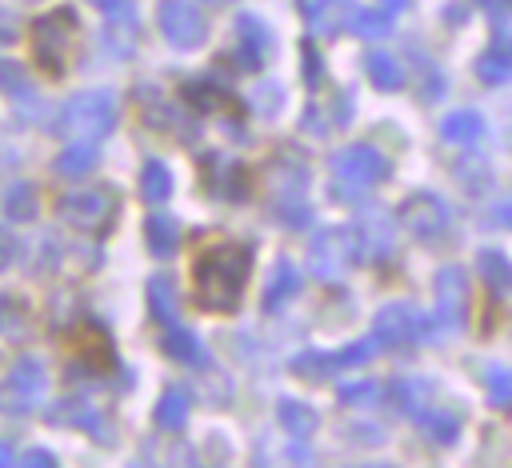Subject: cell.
Masks as SVG:
<instances>
[{
  "label": "cell",
  "instance_id": "6da1fadb",
  "mask_svg": "<svg viewBox=\"0 0 512 468\" xmlns=\"http://www.w3.org/2000/svg\"><path fill=\"white\" fill-rule=\"evenodd\" d=\"M252 248L240 240H212L192 260V300L204 312H232L244 296Z\"/></svg>",
  "mask_w": 512,
  "mask_h": 468
},
{
  "label": "cell",
  "instance_id": "7a4b0ae2",
  "mask_svg": "<svg viewBox=\"0 0 512 468\" xmlns=\"http://www.w3.org/2000/svg\"><path fill=\"white\" fill-rule=\"evenodd\" d=\"M76 40H80V24H76V12H72V8L44 12V16H36L32 28H28L32 60H36V68H40L48 80H64V76H68L72 56H76Z\"/></svg>",
  "mask_w": 512,
  "mask_h": 468
},
{
  "label": "cell",
  "instance_id": "3957f363",
  "mask_svg": "<svg viewBox=\"0 0 512 468\" xmlns=\"http://www.w3.org/2000/svg\"><path fill=\"white\" fill-rule=\"evenodd\" d=\"M380 176H384V156L372 144H352L332 156V192L336 196H360Z\"/></svg>",
  "mask_w": 512,
  "mask_h": 468
},
{
  "label": "cell",
  "instance_id": "277c9868",
  "mask_svg": "<svg viewBox=\"0 0 512 468\" xmlns=\"http://www.w3.org/2000/svg\"><path fill=\"white\" fill-rule=\"evenodd\" d=\"M464 304H468V280L460 268H444L436 276V304L432 316H424V340H444L464 324Z\"/></svg>",
  "mask_w": 512,
  "mask_h": 468
},
{
  "label": "cell",
  "instance_id": "5b68a950",
  "mask_svg": "<svg viewBox=\"0 0 512 468\" xmlns=\"http://www.w3.org/2000/svg\"><path fill=\"white\" fill-rule=\"evenodd\" d=\"M116 124V104L108 92H80L64 104V132L72 140H100Z\"/></svg>",
  "mask_w": 512,
  "mask_h": 468
},
{
  "label": "cell",
  "instance_id": "8992f818",
  "mask_svg": "<svg viewBox=\"0 0 512 468\" xmlns=\"http://www.w3.org/2000/svg\"><path fill=\"white\" fill-rule=\"evenodd\" d=\"M356 256H360L356 232L352 228H340V232L332 228V232H320L308 244V272H316L320 280H340Z\"/></svg>",
  "mask_w": 512,
  "mask_h": 468
},
{
  "label": "cell",
  "instance_id": "52a82bcc",
  "mask_svg": "<svg viewBox=\"0 0 512 468\" xmlns=\"http://www.w3.org/2000/svg\"><path fill=\"white\" fill-rule=\"evenodd\" d=\"M48 388V372L36 360H20L4 380H0V412L8 416H24L44 400Z\"/></svg>",
  "mask_w": 512,
  "mask_h": 468
},
{
  "label": "cell",
  "instance_id": "ba28073f",
  "mask_svg": "<svg viewBox=\"0 0 512 468\" xmlns=\"http://www.w3.org/2000/svg\"><path fill=\"white\" fill-rule=\"evenodd\" d=\"M112 212H116V200H112V192H104V188H80V192H72V196L60 200V216H64L72 228L92 232V236H100V232L112 224Z\"/></svg>",
  "mask_w": 512,
  "mask_h": 468
},
{
  "label": "cell",
  "instance_id": "9c48e42d",
  "mask_svg": "<svg viewBox=\"0 0 512 468\" xmlns=\"http://www.w3.org/2000/svg\"><path fill=\"white\" fill-rule=\"evenodd\" d=\"M160 28H164V36L176 48H200L204 44V32H208L200 8L188 4V0H164L160 4Z\"/></svg>",
  "mask_w": 512,
  "mask_h": 468
},
{
  "label": "cell",
  "instance_id": "30bf717a",
  "mask_svg": "<svg viewBox=\"0 0 512 468\" xmlns=\"http://www.w3.org/2000/svg\"><path fill=\"white\" fill-rule=\"evenodd\" d=\"M68 352H72V356L84 364V372H92V376H104V372L116 368V352H112L108 336H104L96 324H80V328L72 332V340H68Z\"/></svg>",
  "mask_w": 512,
  "mask_h": 468
},
{
  "label": "cell",
  "instance_id": "8fae6325",
  "mask_svg": "<svg viewBox=\"0 0 512 468\" xmlns=\"http://www.w3.org/2000/svg\"><path fill=\"white\" fill-rule=\"evenodd\" d=\"M376 348H380V340L372 336V340H360V344H352V348H344V352H308V356H296L292 368H296L300 376H332V372H340L344 364L368 360Z\"/></svg>",
  "mask_w": 512,
  "mask_h": 468
},
{
  "label": "cell",
  "instance_id": "7c38bea8",
  "mask_svg": "<svg viewBox=\"0 0 512 468\" xmlns=\"http://www.w3.org/2000/svg\"><path fill=\"white\" fill-rule=\"evenodd\" d=\"M424 332V316L408 304H388L380 316H376V340L380 344H400V340H416Z\"/></svg>",
  "mask_w": 512,
  "mask_h": 468
},
{
  "label": "cell",
  "instance_id": "4fadbf2b",
  "mask_svg": "<svg viewBox=\"0 0 512 468\" xmlns=\"http://www.w3.org/2000/svg\"><path fill=\"white\" fill-rule=\"evenodd\" d=\"M204 184H208V192L228 196V200L248 196V168H240L236 160H224V156H208L204 160Z\"/></svg>",
  "mask_w": 512,
  "mask_h": 468
},
{
  "label": "cell",
  "instance_id": "5bb4252c",
  "mask_svg": "<svg viewBox=\"0 0 512 468\" xmlns=\"http://www.w3.org/2000/svg\"><path fill=\"white\" fill-rule=\"evenodd\" d=\"M400 224H404L412 236H432V232L444 228V204H440L436 196L420 192V196H412V200L400 204Z\"/></svg>",
  "mask_w": 512,
  "mask_h": 468
},
{
  "label": "cell",
  "instance_id": "9a60e30c",
  "mask_svg": "<svg viewBox=\"0 0 512 468\" xmlns=\"http://www.w3.org/2000/svg\"><path fill=\"white\" fill-rule=\"evenodd\" d=\"M184 96L204 112H224L228 120H244V104L216 80H192V84H184Z\"/></svg>",
  "mask_w": 512,
  "mask_h": 468
},
{
  "label": "cell",
  "instance_id": "2e32d148",
  "mask_svg": "<svg viewBox=\"0 0 512 468\" xmlns=\"http://www.w3.org/2000/svg\"><path fill=\"white\" fill-rule=\"evenodd\" d=\"M352 232L364 236V240H356L360 244V256H384L392 248V216L380 212V208L360 212V220L352 224Z\"/></svg>",
  "mask_w": 512,
  "mask_h": 468
},
{
  "label": "cell",
  "instance_id": "e0dca14e",
  "mask_svg": "<svg viewBox=\"0 0 512 468\" xmlns=\"http://www.w3.org/2000/svg\"><path fill=\"white\" fill-rule=\"evenodd\" d=\"M236 32H240V68H260L264 64V56H268V48H272V36H268V28L256 20V16H240V24H236Z\"/></svg>",
  "mask_w": 512,
  "mask_h": 468
},
{
  "label": "cell",
  "instance_id": "ac0fdd59",
  "mask_svg": "<svg viewBox=\"0 0 512 468\" xmlns=\"http://www.w3.org/2000/svg\"><path fill=\"white\" fill-rule=\"evenodd\" d=\"M312 32L320 36H332L340 24H344V12H348V0H300Z\"/></svg>",
  "mask_w": 512,
  "mask_h": 468
},
{
  "label": "cell",
  "instance_id": "d6986e66",
  "mask_svg": "<svg viewBox=\"0 0 512 468\" xmlns=\"http://www.w3.org/2000/svg\"><path fill=\"white\" fill-rule=\"evenodd\" d=\"M104 44H108V52H116L120 60L132 56V48H136V20H132V8L108 16V24H104Z\"/></svg>",
  "mask_w": 512,
  "mask_h": 468
},
{
  "label": "cell",
  "instance_id": "ffe728a7",
  "mask_svg": "<svg viewBox=\"0 0 512 468\" xmlns=\"http://www.w3.org/2000/svg\"><path fill=\"white\" fill-rule=\"evenodd\" d=\"M176 236H180V228H176L172 216L156 212V216L144 220V240H148V252L152 256H172L176 252Z\"/></svg>",
  "mask_w": 512,
  "mask_h": 468
},
{
  "label": "cell",
  "instance_id": "44dd1931",
  "mask_svg": "<svg viewBox=\"0 0 512 468\" xmlns=\"http://www.w3.org/2000/svg\"><path fill=\"white\" fill-rule=\"evenodd\" d=\"M364 68H368V80H372L376 88H400V84H404L400 60H396L392 52H384V48H372V52L364 56Z\"/></svg>",
  "mask_w": 512,
  "mask_h": 468
},
{
  "label": "cell",
  "instance_id": "7402d4cb",
  "mask_svg": "<svg viewBox=\"0 0 512 468\" xmlns=\"http://www.w3.org/2000/svg\"><path fill=\"white\" fill-rule=\"evenodd\" d=\"M444 140L448 144H476L480 140V132H484V120H480V112H472V108H464V112H452V116H444Z\"/></svg>",
  "mask_w": 512,
  "mask_h": 468
},
{
  "label": "cell",
  "instance_id": "603a6c76",
  "mask_svg": "<svg viewBox=\"0 0 512 468\" xmlns=\"http://www.w3.org/2000/svg\"><path fill=\"white\" fill-rule=\"evenodd\" d=\"M92 164H96V140H72L56 160V168L64 176H84V172H92Z\"/></svg>",
  "mask_w": 512,
  "mask_h": 468
},
{
  "label": "cell",
  "instance_id": "cb8c5ba5",
  "mask_svg": "<svg viewBox=\"0 0 512 468\" xmlns=\"http://www.w3.org/2000/svg\"><path fill=\"white\" fill-rule=\"evenodd\" d=\"M296 288H300V272L288 260H280L276 272H272V280H268V288H264V308H280Z\"/></svg>",
  "mask_w": 512,
  "mask_h": 468
},
{
  "label": "cell",
  "instance_id": "d4e9b609",
  "mask_svg": "<svg viewBox=\"0 0 512 468\" xmlns=\"http://www.w3.org/2000/svg\"><path fill=\"white\" fill-rule=\"evenodd\" d=\"M140 192H144L148 204H164V200H168L172 176H168V168H164L160 160H148V164H144V172H140Z\"/></svg>",
  "mask_w": 512,
  "mask_h": 468
},
{
  "label": "cell",
  "instance_id": "484cf974",
  "mask_svg": "<svg viewBox=\"0 0 512 468\" xmlns=\"http://www.w3.org/2000/svg\"><path fill=\"white\" fill-rule=\"evenodd\" d=\"M348 24H352V32H356V36H364V40H380V36H388V32H392V12H388V8L356 12Z\"/></svg>",
  "mask_w": 512,
  "mask_h": 468
},
{
  "label": "cell",
  "instance_id": "4316f807",
  "mask_svg": "<svg viewBox=\"0 0 512 468\" xmlns=\"http://www.w3.org/2000/svg\"><path fill=\"white\" fill-rule=\"evenodd\" d=\"M148 304H152V316L156 320H176V288H172V280L168 276H156L152 284H148Z\"/></svg>",
  "mask_w": 512,
  "mask_h": 468
},
{
  "label": "cell",
  "instance_id": "83f0119b",
  "mask_svg": "<svg viewBox=\"0 0 512 468\" xmlns=\"http://www.w3.org/2000/svg\"><path fill=\"white\" fill-rule=\"evenodd\" d=\"M280 424H284V432H292L300 440V436H308L316 428V412L304 408L300 400H280Z\"/></svg>",
  "mask_w": 512,
  "mask_h": 468
},
{
  "label": "cell",
  "instance_id": "f1b7e54d",
  "mask_svg": "<svg viewBox=\"0 0 512 468\" xmlns=\"http://www.w3.org/2000/svg\"><path fill=\"white\" fill-rule=\"evenodd\" d=\"M476 72H480V80H488V84H504V80L512 76V44L492 48V52L476 64Z\"/></svg>",
  "mask_w": 512,
  "mask_h": 468
},
{
  "label": "cell",
  "instance_id": "f546056e",
  "mask_svg": "<svg viewBox=\"0 0 512 468\" xmlns=\"http://www.w3.org/2000/svg\"><path fill=\"white\" fill-rule=\"evenodd\" d=\"M188 420V396L176 388V392H164V400L156 404V424L160 428H180Z\"/></svg>",
  "mask_w": 512,
  "mask_h": 468
},
{
  "label": "cell",
  "instance_id": "4dcf8cb0",
  "mask_svg": "<svg viewBox=\"0 0 512 468\" xmlns=\"http://www.w3.org/2000/svg\"><path fill=\"white\" fill-rule=\"evenodd\" d=\"M480 272H484V280L496 288V292H508L512 288V264L500 256V252H480Z\"/></svg>",
  "mask_w": 512,
  "mask_h": 468
},
{
  "label": "cell",
  "instance_id": "1f68e13d",
  "mask_svg": "<svg viewBox=\"0 0 512 468\" xmlns=\"http://www.w3.org/2000/svg\"><path fill=\"white\" fill-rule=\"evenodd\" d=\"M164 352H168V356H176V360H196V356H200V344H196V336H192V332L172 328V332L164 336Z\"/></svg>",
  "mask_w": 512,
  "mask_h": 468
},
{
  "label": "cell",
  "instance_id": "d6a6232c",
  "mask_svg": "<svg viewBox=\"0 0 512 468\" xmlns=\"http://www.w3.org/2000/svg\"><path fill=\"white\" fill-rule=\"evenodd\" d=\"M8 216H16V220H32L36 216V192L28 184H16L8 192Z\"/></svg>",
  "mask_w": 512,
  "mask_h": 468
},
{
  "label": "cell",
  "instance_id": "836d02e7",
  "mask_svg": "<svg viewBox=\"0 0 512 468\" xmlns=\"http://www.w3.org/2000/svg\"><path fill=\"white\" fill-rule=\"evenodd\" d=\"M376 396H380V388L372 380H344L340 384V400L344 404H372Z\"/></svg>",
  "mask_w": 512,
  "mask_h": 468
},
{
  "label": "cell",
  "instance_id": "e575fe53",
  "mask_svg": "<svg viewBox=\"0 0 512 468\" xmlns=\"http://www.w3.org/2000/svg\"><path fill=\"white\" fill-rule=\"evenodd\" d=\"M488 392H492V404L508 408L512 404V368H492L488 372Z\"/></svg>",
  "mask_w": 512,
  "mask_h": 468
},
{
  "label": "cell",
  "instance_id": "d590c367",
  "mask_svg": "<svg viewBox=\"0 0 512 468\" xmlns=\"http://www.w3.org/2000/svg\"><path fill=\"white\" fill-rule=\"evenodd\" d=\"M0 88H4L8 96H24V100H32V92H28V84H24V72H20L16 64H8V60H0Z\"/></svg>",
  "mask_w": 512,
  "mask_h": 468
},
{
  "label": "cell",
  "instance_id": "8d00e7d4",
  "mask_svg": "<svg viewBox=\"0 0 512 468\" xmlns=\"http://www.w3.org/2000/svg\"><path fill=\"white\" fill-rule=\"evenodd\" d=\"M304 64H308V84H320V56L312 44H304Z\"/></svg>",
  "mask_w": 512,
  "mask_h": 468
},
{
  "label": "cell",
  "instance_id": "74e56055",
  "mask_svg": "<svg viewBox=\"0 0 512 468\" xmlns=\"http://www.w3.org/2000/svg\"><path fill=\"white\" fill-rule=\"evenodd\" d=\"M16 40V20L8 12H0V48H8Z\"/></svg>",
  "mask_w": 512,
  "mask_h": 468
},
{
  "label": "cell",
  "instance_id": "f35d334b",
  "mask_svg": "<svg viewBox=\"0 0 512 468\" xmlns=\"http://www.w3.org/2000/svg\"><path fill=\"white\" fill-rule=\"evenodd\" d=\"M12 256H16V240L0 228V268H8V264H12Z\"/></svg>",
  "mask_w": 512,
  "mask_h": 468
},
{
  "label": "cell",
  "instance_id": "ab89813d",
  "mask_svg": "<svg viewBox=\"0 0 512 468\" xmlns=\"http://www.w3.org/2000/svg\"><path fill=\"white\" fill-rule=\"evenodd\" d=\"M256 104H260V108H276V104H280V88H268V84H260V92H256Z\"/></svg>",
  "mask_w": 512,
  "mask_h": 468
},
{
  "label": "cell",
  "instance_id": "60d3db41",
  "mask_svg": "<svg viewBox=\"0 0 512 468\" xmlns=\"http://www.w3.org/2000/svg\"><path fill=\"white\" fill-rule=\"evenodd\" d=\"M492 220H496V224H504V228H512V196L496 204V212H492Z\"/></svg>",
  "mask_w": 512,
  "mask_h": 468
},
{
  "label": "cell",
  "instance_id": "b9f144b4",
  "mask_svg": "<svg viewBox=\"0 0 512 468\" xmlns=\"http://www.w3.org/2000/svg\"><path fill=\"white\" fill-rule=\"evenodd\" d=\"M20 460H24V464H32V468H40V464H52V452H44V448H32V452H24Z\"/></svg>",
  "mask_w": 512,
  "mask_h": 468
},
{
  "label": "cell",
  "instance_id": "7bdbcfd3",
  "mask_svg": "<svg viewBox=\"0 0 512 468\" xmlns=\"http://www.w3.org/2000/svg\"><path fill=\"white\" fill-rule=\"evenodd\" d=\"M92 4H96V8H104L108 16H112V12H124V8H132V0H92Z\"/></svg>",
  "mask_w": 512,
  "mask_h": 468
},
{
  "label": "cell",
  "instance_id": "ee69618b",
  "mask_svg": "<svg viewBox=\"0 0 512 468\" xmlns=\"http://www.w3.org/2000/svg\"><path fill=\"white\" fill-rule=\"evenodd\" d=\"M0 464H16V448L8 440H0Z\"/></svg>",
  "mask_w": 512,
  "mask_h": 468
},
{
  "label": "cell",
  "instance_id": "f6af8a7d",
  "mask_svg": "<svg viewBox=\"0 0 512 468\" xmlns=\"http://www.w3.org/2000/svg\"><path fill=\"white\" fill-rule=\"evenodd\" d=\"M408 0H380V8H388V12H400Z\"/></svg>",
  "mask_w": 512,
  "mask_h": 468
},
{
  "label": "cell",
  "instance_id": "bcb514c9",
  "mask_svg": "<svg viewBox=\"0 0 512 468\" xmlns=\"http://www.w3.org/2000/svg\"><path fill=\"white\" fill-rule=\"evenodd\" d=\"M504 4H512V0H504Z\"/></svg>",
  "mask_w": 512,
  "mask_h": 468
}]
</instances>
